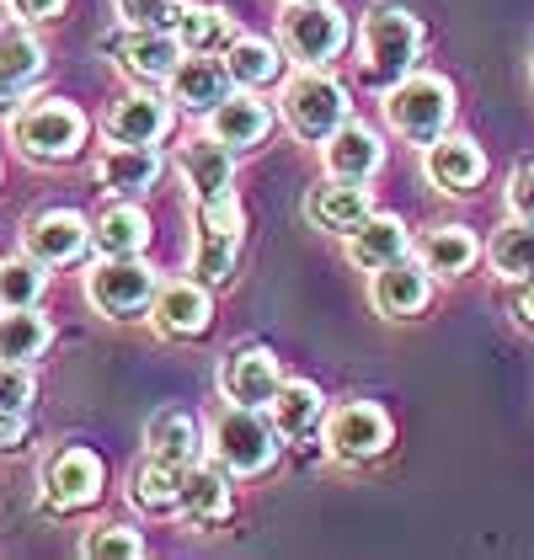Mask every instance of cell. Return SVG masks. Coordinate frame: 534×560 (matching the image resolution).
Segmentation results:
<instances>
[{
  "label": "cell",
  "instance_id": "14",
  "mask_svg": "<svg viewBox=\"0 0 534 560\" xmlns=\"http://www.w3.org/2000/svg\"><path fill=\"white\" fill-rule=\"evenodd\" d=\"M220 389H224V400H235V406H257V411H267L272 395L283 389L278 358H272L267 347H241V352L220 369Z\"/></svg>",
  "mask_w": 534,
  "mask_h": 560
},
{
  "label": "cell",
  "instance_id": "9",
  "mask_svg": "<svg viewBox=\"0 0 534 560\" xmlns=\"http://www.w3.org/2000/svg\"><path fill=\"white\" fill-rule=\"evenodd\" d=\"M102 497V459L91 448H59L44 465V502L54 513H76Z\"/></svg>",
  "mask_w": 534,
  "mask_h": 560
},
{
  "label": "cell",
  "instance_id": "8",
  "mask_svg": "<svg viewBox=\"0 0 534 560\" xmlns=\"http://www.w3.org/2000/svg\"><path fill=\"white\" fill-rule=\"evenodd\" d=\"M391 417L374 406V400H348V406H337L332 417H326V448H332V459H343V465H369V459H380L385 448H391Z\"/></svg>",
  "mask_w": 534,
  "mask_h": 560
},
{
  "label": "cell",
  "instance_id": "2",
  "mask_svg": "<svg viewBox=\"0 0 534 560\" xmlns=\"http://www.w3.org/2000/svg\"><path fill=\"white\" fill-rule=\"evenodd\" d=\"M385 124L406 139V144H433L444 139L454 124V86L444 75H428V70H411L406 81L385 91Z\"/></svg>",
  "mask_w": 534,
  "mask_h": 560
},
{
  "label": "cell",
  "instance_id": "15",
  "mask_svg": "<svg viewBox=\"0 0 534 560\" xmlns=\"http://www.w3.org/2000/svg\"><path fill=\"white\" fill-rule=\"evenodd\" d=\"M44 75V44L22 27H5L0 33V113H16L27 102V91L38 86Z\"/></svg>",
  "mask_w": 534,
  "mask_h": 560
},
{
  "label": "cell",
  "instance_id": "31",
  "mask_svg": "<svg viewBox=\"0 0 534 560\" xmlns=\"http://www.w3.org/2000/svg\"><path fill=\"white\" fill-rule=\"evenodd\" d=\"M224 70H230V81L241 91H263L283 75V54H278V44H267V38H246L241 33L235 44L224 48Z\"/></svg>",
  "mask_w": 534,
  "mask_h": 560
},
{
  "label": "cell",
  "instance_id": "5",
  "mask_svg": "<svg viewBox=\"0 0 534 560\" xmlns=\"http://www.w3.org/2000/svg\"><path fill=\"white\" fill-rule=\"evenodd\" d=\"M283 118H289L294 139L326 144L332 133L348 124V91L337 86L321 65H305V70L283 86Z\"/></svg>",
  "mask_w": 534,
  "mask_h": 560
},
{
  "label": "cell",
  "instance_id": "13",
  "mask_svg": "<svg viewBox=\"0 0 534 560\" xmlns=\"http://www.w3.org/2000/svg\"><path fill=\"white\" fill-rule=\"evenodd\" d=\"M374 310L380 315H391V320H411V315H422L428 300H433V272L422 267V257H400L391 267H380L374 272Z\"/></svg>",
  "mask_w": 534,
  "mask_h": 560
},
{
  "label": "cell",
  "instance_id": "11",
  "mask_svg": "<svg viewBox=\"0 0 534 560\" xmlns=\"http://www.w3.org/2000/svg\"><path fill=\"white\" fill-rule=\"evenodd\" d=\"M422 172L428 182L439 187V192H476L481 187V176H487V155H481V144L476 139H465V133H444V139H433L428 150H422Z\"/></svg>",
  "mask_w": 534,
  "mask_h": 560
},
{
  "label": "cell",
  "instance_id": "35",
  "mask_svg": "<svg viewBox=\"0 0 534 560\" xmlns=\"http://www.w3.org/2000/svg\"><path fill=\"white\" fill-rule=\"evenodd\" d=\"M48 289V267L38 257H5L0 261V310H27Z\"/></svg>",
  "mask_w": 534,
  "mask_h": 560
},
{
  "label": "cell",
  "instance_id": "21",
  "mask_svg": "<svg viewBox=\"0 0 534 560\" xmlns=\"http://www.w3.org/2000/svg\"><path fill=\"white\" fill-rule=\"evenodd\" d=\"M177 513L193 523V528H214L230 517V470L220 459L214 465H187L182 470V497Z\"/></svg>",
  "mask_w": 534,
  "mask_h": 560
},
{
  "label": "cell",
  "instance_id": "26",
  "mask_svg": "<svg viewBox=\"0 0 534 560\" xmlns=\"http://www.w3.org/2000/svg\"><path fill=\"white\" fill-rule=\"evenodd\" d=\"M267 129H272V113H267L252 91H230L220 107L209 113V133L224 139L230 150H252V144H263Z\"/></svg>",
  "mask_w": 534,
  "mask_h": 560
},
{
  "label": "cell",
  "instance_id": "6",
  "mask_svg": "<svg viewBox=\"0 0 534 560\" xmlns=\"http://www.w3.org/2000/svg\"><path fill=\"white\" fill-rule=\"evenodd\" d=\"M278 38H283L289 59L326 70L348 48V16L332 0H289L283 16H278Z\"/></svg>",
  "mask_w": 534,
  "mask_h": 560
},
{
  "label": "cell",
  "instance_id": "16",
  "mask_svg": "<svg viewBox=\"0 0 534 560\" xmlns=\"http://www.w3.org/2000/svg\"><path fill=\"white\" fill-rule=\"evenodd\" d=\"M321 161H326V176H343V182H369V176L385 166V144L369 124H343L321 144Z\"/></svg>",
  "mask_w": 534,
  "mask_h": 560
},
{
  "label": "cell",
  "instance_id": "39",
  "mask_svg": "<svg viewBox=\"0 0 534 560\" xmlns=\"http://www.w3.org/2000/svg\"><path fill=\"white\" fill-rule=\"evenodd\" d=\"M33 369L27 363H16V358H0V411H27L33 406Z\"/></svg>",
  "mask_w": 534,
  "mask_h": 560
},
{
  "label": "cell",
  "instance_id": "44",
  "mask_svg": "<svg viewBox=\"0 0 534 560\" xmlns=\"http://www.w3.org/2000/svg\"><path fill=\"white\" fill-rule=\"evenodd\" d=\"M519 315L534 326V283H524V294H519Z\"/></svg>",
  "mask_w": 534,
  "mask_h": 560
},
{
  "label": "cell",
  "instance_id": "38",
  "mask_svg": "<svg viewBox=\"0 0 534 560\" xmlns=\"http://www.w3.org/2000/svg\"><path fill=\"white\" fill-rule=\"evenodd\" d=\"M124 27H150V33H177L182 0H118Z\"/></svg>",
  "mask_w": 534,
  "mask_h": 560
},
{
  "label": "cell",
  "instance_id": "33",
  "mask_svg": "<svg viewBox=\"0 0 534 560\" xmlns=\"http://www.w3.org/2000/svg\"><path fill=\"white\" fill-rule=\"evenodd\" d=\"M177 38L187 54H220V48H230L241 33H235V16L220 11V5H182Z\"/></svg>",
  "mask_w": 534,
  "mask_h": 560
},
{
  "label": "cell",
  "instance_id": "25",
  "mask_svg": "<svg viewBox=\"0 0 534 560\" xmlns=\"http://www.w3.org/2000/svg\"><path fill=\"white\" fill-rule=\"evenodd\" d=\"M406 252H411V235H406V224L396 214H369L348 235V261L363 267V272H380V267L400 261Z\"/></svg>",
  "mask_w": 534,
  "mask_h": 560
},
{
  "label": "cell",
  "instance_id": "22",
  "mask_svg": "<svg viewBox=\"0 0 534 560\" xmlns=\"http://www.w3.org/2000/svg\"><path fill=\"white\" fill-rule=\"evenodd\" d=\"M96 182H102L113 198H139V192H150V187L161 182V155H155V144H113V150H102Z\"/></svg>",
  "mask_w": 534,
  "mask_h": 560
},
{
  "label": "cell",
  "instance_id": "12",
  "mask_svg": "<svg viewBox=\"0 0 534 560\" xmlns=\"http://www.w3.org/2000/svg\"><path fill=\"white\" fill-rule=\"evenodd\" d=\"M150 315H155V331H161V337H204L209 320H214L209 283H204V278L166 283V289L155 294V304H150Z\"/></svg>",
  "mask_w": 534,
  "mask_h": 560
},
{
  "label": "cell",
  "instance_id": "23",
  "mask_svg": "<svg viewBox=\"0 0 534 560\" xmlns=\"http://www.w3.org/2000/svg\"><path fill=\"white\" fill-rule=\"evenodd\" d=\"M182 172L193 182V198L198 203L204 198H224L230 182H235V150L224 139H214V133H198V139L182 144Z\"/></svg>",
  "mask_w": 534,
  "mask_h": 560
},
{
  "label": "cell",
  "instance_id": "18",
  "mask_svg": "<svg viewBox=\"0 0 534 560\" xmlns=\"http://www.w3.org/2000/svg\"><path fill=\"white\" fill-rule=\"evenodd\" d=\"M166 86H172V102H182V113H204V118H209L224 96H230L235 81H230L224 59H214V54H187Z\"/></svg>",
  "mask_w": 534,
  "mask_h": 560
},
{
  "label": "cell",
  "instance_id": "37",
  "mask_svg": "<svg viewBox=\"0 0 534 560\" xmlns=\"http://www.w3.org/2000/svg\"><path fill=\"white\" fill-rule=\"evenodd\" d=\"M81 556L86 560H139L144 556V539H139V528L107 523V528H91L86 539H81Z\"/></svg>",
  "mask_w": 534,
  "mask_h": 560
},
{
  "label": "cell",
  "instance_id": "1",
  "mask_svg": "<svg viewBox=\"0 0 534 560\" xmlns=\"http://www.w3.org/2000/svg\"><path fill=\"white\" fill-rule=\"evenodd\" d=\"M358 54H363V81L380 91H391L396 81H406L422 59V22L406 5H374L363 16L358 33Z\"/></svg>",
  "mask_w": 534,
  "mask_h": 560
},
{
  "label": "cell",
  "instance_id": "17",
  "mask_svg": "<svg viewBox=\"0 0 534 560\" xmlns=\"http://www.w3.org/2000/svg\"><path fill=\"white\" fill-rule=\"evenodd\" d=\"M182 38L177 33H150V27H129V38L118 44V65L129 70L134 81H144V86H161V81H172L182 65Z\"/></svg>",
  "mask_w": 534,
  "mask_h": 560
},
{
  "label": "cell",
  "instance_id": "27",
  "mask_svg": "<svg viewBox=\"0 0 534 560\" xmlns=\"http://www.w3.org/2000/svg\"><path fill=\"white\" fill-rule=\"evenodd\" d=\"M417 257H422V267H428L433 278H460V272H471V267H476L481 241H476L465 224H439V230H428V235H422Z\"/></svg>",
  "mask_w": 534,
  "mask_h": 560
},
{
  "label": "cell",
  "instance_id": "3",
  "mask_svg": "<svg viewBox=\"0 0 534 560\" xmlns=\"http://www.w3.org/2000/svg\"><path fill=\"white\" fill-rule=\"evenodd\" d=\"M86 133H91L86 113H81L76 102H59V96L16 107V124H11L16 150H22L27 161H38V166L76 161V155H81V144H86Z\"/></svg>",
  "mask_w": 534,
  "mask_h": 560
},
{
  "label": "cell",
  "instance_id": "7",
  "mask_svg": "<svg viewBox=\"0 0 534 560\" xmlns=\"http://www.w3.org/2000/svg\"><path fill=\"white\" fill-rule=\"evenodd\" d=\"M155 294H161V272L144 257H102L86 272V300L113 320L144 315L155 304Z\"/></svg>",
  "mask_w": 534,
  "mask_h": 560
},
{
  "label": "cell",
  "instance_id": "10",
  "mask_svg": "<svg viewBox=\"0 0 534 560\" xmlns=\"http://www.w3.org/2000/svg\"><path fill=\"white\" fill-rule=\"evenodd\" d=\"M22 246L44 267H65V261H76L91 246V219L76 214V209H44V214L27 219Z\"/></svg>",
  "mask_w": 534,
  "mask_h": 560
},
{
  "label": "cell",
  "instance_id": "41",
  "mask_svg": "<svg viewBox=\"0 0 534 560\" xmlns=\"http://www.w3.org/2000/svg\"><path fill=\"white\" fill-rule=\"evenodd\" d=\"M508 209L519 219H534V166H513V176H508Z\"/></svg>",
  "mask_w": 534,
  "mask_h": 560
},
{
  "label": "cell",
  "instance_id": "28",
  "mask_svg": "<svg viewBox=\"0 0 534 560\" xmlns=\"http://www.w3.org/2000/svg\"><path fill=\"white\" fill-rule=\"evenodd\" d=\"M487 261L491 272L502 283H534V219H508L487 246Z\"/></svg>",
  "mask_w": 534,
  "mask_h": 560
},
{
  "label": "cell",
  "instance_id": "24",
  "mask_svg": "<svg viewBox=\"0 0 534 560\" xmlns=\"http://www.w3.org/2000/svg\"><path fill=\"white\" fill-rule=\"evenodd\" d=\"M198 448H204V438H198L193 411L166 406V411L150 417V428H144V454H150V459H161V465H172V470H187V465H198Z\"/></svg>",
  "mask_w": 534,
  "mask_h": 560
},
{
  "label": "cell",
  "instance_id": "20",
  "mask_svg": "<svg viewBox=\"0 0 534 560\" xmlns=\"http://www.w3.org/2000/svg\"><path fill=\"white\" fill-rule=\"evenodd\" d=\"M166 129H172V107L155 91H129L107 113V139L113 144H155V139H166Z\"/></svg>",
  "mask_w": 534,
  "mask_h": 560
},
{
  "label": "cell",
  "instance_id": "43",
  "mask_svg": "<svg viewBox=\"0 0 534 560\" xmlns=\"http://www.w3.org/2000/svg\"><path fill=\"white\" fill-rule=\"evenodd\" d=\"M27 443V422H22V411H0V454H16Z\"/></svg>",
  "mask_w": 534,
  "mask_h": 560
},
{
  "label": "cell",
  "instance_id": "34",
  "mask_svg": "<svg viewBox=\"0 0 534 560\" xmlns=\"http://www.w3.org/2000/svg\"><path fill=\"white\" fill-rule=\"evenodd\" d=\"M177 497H182V470L150 459V454H144V465H134V475H129L134 508H144V513H177Z\"/></svg>",
  "mask_w": 534,
  "mask_h": 560
},
{
  "label": "cell",
  "instance_id": "42",
  "mask_svg": "<svg viewBox=\"0 0 534 560\" xmlns=\"http://www.w3.org/2000/svg\"><path fill=\"white\" fill-rule=\"evenodd\" d=\"M5 5H11V16L27 22V27H33V22H54V16L65 11V0H5Z\"/></svg>",
  "mask_w": 534,
  "mask_h": 560
},
{
  "label": "cell",
  "instance_id": "30",
  "mask_svg": "<svg viewBox=\"0 0 534 560\" xmlns=\"http://www.w3.org/2000/svg\"><path fill=\"white\" fill-rule=\"evenodd\" d=\"M91 241H96L102 257H139L150 246V219H144L139 203H113L91 224Z\"/></svg>",
  "mask_w": 534,
  "mask_h": 560
},
{
  "label": "cell",
  "instance_id": "32",
  "mask_svg": "<svg viewBox=\"0 0 534 560\" xmlns=\"http://www.w3.org/2000/svg\"><path fill=\"white\" fill-rule=\"evenodd\" d=\"M54 342V326L38 315V304L27 310H0V358H16V363H33L44 358Z\"/></svg>",
  "mask_w": 534,
  "mask_h": 560
},
{
  "label": "cell",
  "instance_id": "29",
  "mask_svg": "<svg viewBox=\"0 0 534 560\" xmlns=\"http://www.w3.org/2000/svg\"><path fill=\"white\" fill-rule=\"evenodd\" d=\"M321 411H326V395L311 385V380H283V389L272 395L267 417L283 438H311L321 428Z\"/></svg>",
  "mask_w": 534,
  "mask_h": 560
},
{
  "label": "cell",
  "instance_id": "4",
  "mask_svg": "<svg viewBox=\"0 0 534 560\" xmlns=\"http://www.w3.org/2000/svg\"><path fill=\"white\" fill-rule=\"evenodd\" d=\"M278 438L283 432L267 422L257 406H220L214 422H209V448L230 475H263L278 459Z\"/></svg>",
  "mask_w": 534,
  "mask_h": 560
},
{
  "label": "cell",
  "instance_id": "36",
  "mask_svg": "<svg viewBox=\"0 0 534 560\" xmlns=\"http://www.w3.org/2000/svg\"><path fill=\"white\" fill-rule=\"evenodd\" d=\"M241 230H246V214H241L235 192L198 203V241H209V246H241Z\"/></svg>",
  "mask_w": 534,
  "mask_h": 560
},
{
  "label": "cell",
  "instance_id": "19",
  "mask_svg": "<svg viewBox=\"0 0 534 560\" xmlns=\"http://www.w3.org/2000/svg\"><path fill=\"white\" fill-rule=\"evenodd\" d=\"M305 214H311V224L315 230H326V235H353L358 224L374 214V198H369V187H363V182H343V176H332L326 187H315L311 192Z\"/></svg>",
  "mask_w": 534,
  "mask_h": 560
},
{
  "label": "cell",
  "instance_id": "40",
  "mask_svg": "<svg viewBox=\"0 0 534 560\" xmlns=\"http://www.w3.org/2000/svg\"><path fill=\"white\" fill-rule=\"evenodd\" d=\"M235 252H241V246H209V241H198V252H193V272L214 289V283H224V278L235 272Z\"/></svg>",
  "mask_w": 534,
  "mask_h": 560
}]
</instances>
